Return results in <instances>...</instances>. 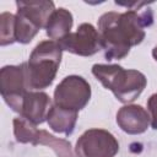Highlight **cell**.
Returning <instances> with one entry per match:
<instances>
[{
	"label": "cell",
	"mask_w": 157,
	"mask_h": 157,
	"mask_svg": "<svg viewBox=\"0 0 157 157\" xmlns=\"http://www.w3.org/2000/svg\"><path fill=\"white\" fill-rule=\"evenodd\" d=\"M153 22L151 9L137 11L136 9L125 12H105L98 20V34L104 58L120 60L125 58L131 47L145 39V28Z\"/></svg>",
	"instance_id": "1"
},
{
	"label": "cell",
	"mask_w": 157,
	"mask_h": 157,
	"mask_svg": "<svg viewBox=\"0 0 157 157\" xmlns=\"http://www.w3.org/2000/svg\"><path fill=\"white\" fill-rule=\"evenodd\" d=\"M61 56L63 49L56 40L48 39L38 43L25 63L27 88L39 91L49 87L56 76Z\"/></svg>",
	"instance_id": "2"
},
{
	"label": "cell",
	"mask_w": 157,
	"mask_h": 157,
	"mask_svg": "<svg viewBox=\"0 0 157 157\" xmlns=\"http://www.w3.org/2000/svg\"><path fill=\"white\" fill-rule=\"evenodd\" d=\"M92 74L121 103L134 102L147 85V78L142 72L125 70L118 64H94Z\"/></svg>",
	"instance_id": "3"
},
{
	"label": "cell",
	"mask_w": 157,
	"mask_h": 157,
	"mask_svg": "<svg viewBox=\"0 0 157 157\" xmlns=\"http://www.w3.org/2000/svg\"><path fill=\"white\" fill-rule=\"evenodd\" d=\"M90 83L77 75L66 76L54 90V104L74 112L83 109L90 102Z\"/></svg>",
	"instance_id": "4"
},
{
	"label": "cell",
	"mask_w": 157,
	"mask_h": 157,
	"mask_svg": "<svg viewBox=\"0 0 157 157\" xmlns=\"http://www.w3.org/2000/svg\"><path fill=\"white\" fill-rule=\"evenodd\" d=\"M25 63L6 65L0 70V93L5 103L16 113H21L22 102L27 91Z\"/></svg>",
	"instance_id": "5"
},
{
	"label": "cell",
	"mask_w": 157,
	"mask_h": 157,
	"mask_svg": "<svg viewBox=\"0 0 157 157\" xmlns=\"http://www.w3.org/2000/svg\"><path fill=\"white\" fill-rule=\"evenodd\" d=\"M119 142L104 129H88L77 140L75 152L80 157H114Z\"/></svg>",
	"instance_id": "6"
},
{
	"label": "cell",
	"mask_w": 157,
	"mask_h": 157,
	"mask_svg": "<svg viewBox=\"0 0 157 157\" xmlns=\"http://www.w3.org/2000/svg\"><path fill=\"white\" fill-rule=\"evenodd\" d=\"M58 43L63 50L80 56H91L102 49L98 31L91 23H81L76 32L69 33Z\"/></svg>",
	"instance_id": "7"
},
{
	"label": "cell",
	"mask_w": 157,
	"mask_h": 157,
	"mask_svg": "<svg viewBox=\"0 0 157 157\" xmlns=\"http://www.w3.org/2000/svg\"><path fill=\"white\" fill-rule=\"evenodd\" d=\"M117 124L119 128L130 135H139L147 130L151 124L150 113L137 104L123 105L117 113Z\"/></svg>",
	"instance_id": "8"
},
{
	"label": "cell",
	"mask_w": 157,
	"mask_h": 157,
	"mask_svg": "<svg viewBox=\"0 0 157 157\" xmlns=\"http://www.w3.org/2000/svg\"><path fill=\"white\" fill-rule=\"evenodd\" d=\"M52 107V99L45 92L28 91L23 98L20 115L26 118L34 125H38L48 120Z\"/></svg>",
	"instance_id": "9"
},
{
	"label": "cell",
	"mask_w": 157,
	"mask_h": 157,
	"mask_svg": "<svg viewBox=\"0 0 157 157\" xmlns=\"http://www.w3.org/2000/svg\"><path fill=\"white\" fill-rule=\"evenodd\" d=\"M17 13L27 18L38 29L45 28L49 17L55 11L53 1H16Z\"/></svg>",
	"instance_id": "10"
},
{
	"label": "cell",
	"mask_w": 157,
	"mask_h": 157,
	"mask_svg": "<svg viewBox=\"0 0 157 157\" xmlns=\"http://www.w3.org/2000/svg\"><path fill=\"white\" fill-rule=\"evenodd\" d=\"M72 23H74L72 13L69 10L64 7L55 9V11L52 13L45 26V33L52 40L59 42L69 33H71L70 29L72 27Z\"/></svg>",
	"instance_id": "11"
},
{
	"label": "cell",
	"mask_w": 157,
	"mask_h": 157,
	"mask_svg": "<svg viewBox=\"0 0 157 157\" xmlns=\"http://www.w3.org/2000/svg\"><path fill=\"white\" fill-rule=\"evenodd\" d=\"M47 121H48L49 128L54 132L64 134L69 136L75 130V125L77 121V112L64 109V108H60L53 104Z\"/></svg>",
	"instance_id": "12"
},
{
	"label": "cell",
	"mask_w": 157,
	"mask_h": 157,
	"mask_svg": "<svg viewBox=\"0 0 157 157\" xmlns=\"http://www.w3.org/2000/svg\"><path fill=\"white\" fill-rule=\"evenodd\" d=\"M33 146L44 145L50 147L58 157H80L71 147V144L64 139H58L45 130H38V134L32 144Z\"/></svg>",
	"instance_id": "13"
},
{
	"label": "cell",
	"mask_w": 157,
	"mask_h": 157,
	"mask_svg": "<svg viewBox=\"0 0 157 157\" xmlns=\"http://www.w3.org/2000/svg\"><path fill=\"white\" fill-rule=\"evenodd\" d=\"M33 123L27 120L23 117H17L13 119V135L17 142L20 144H33L38 129Z\"/></svg>",
	"instance_id": "14"
},
{
	"label": "cell",
	"mask_w": 157,
	"mask_h": 157,
	"mask_svg": "<svg viewBox=\"0 0 157 157\" xmlns=\"http://www.w3.org/2000/svg\"><path fill=\"white\" fill-rule=\"evenodd\" d=\"M16 42V15L2 12L0 15V45L5 47Z\"/></svg>",
	"instance_id": "15"
},
{
	"label": "cell",
	"mask_w": 157,
	"mask_h": 157,
	"mask_svg": "<svg viewBox=\"0 0 157 157\" xmlns=\"http://www.w3.org/2000/svg\"><path fill=\"white\" fill-rule=\"evenodd\" d=\"M147 109L151 117V126L157 130V93H153L147 101Z\"/></svg>",
	"instance_id": "16"
},
{
	"label": "cell",
	"mask_w": 157,
	"mask_h": 157,
	"mask_svg": "<svg viewBox=\"0 0 157 157\" xmlns=\"http://www.w3.org/2000/svg\"><path fill=\"white\" fill-rule=\"evenodd\" d=\"M152 56H153V59L157 61V47H155V48L152 49Z\"/></svg>",
	"instance_id": "17"
}]
</instances>
